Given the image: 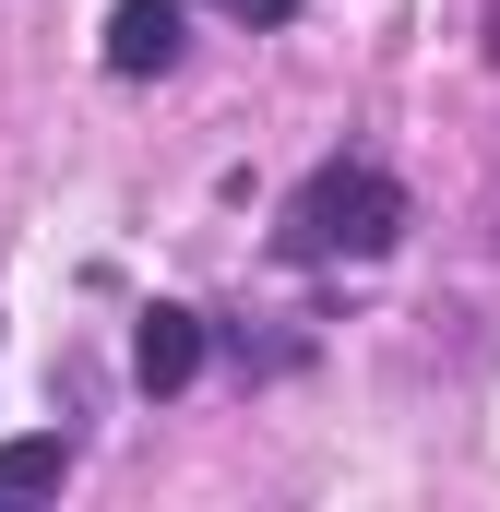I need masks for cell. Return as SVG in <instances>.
Segmentation results:
<instances>
[{
	"label": "cell",
	"mask_w": 500,
	"mask_h": 512,
	"mask_svg": "<svg viewBox=\"0 0 500 512\" xmlns=\"http://www.w3.org/2000/svg\"><path fill=\"white\" fill-rule=\"evenodd\" d=\"M405 239V179L381 167V155H322L286 203H274V251L298 262V274H322V262H381Z\"/></svg>",
	"instance_id": "6da1fadb"
},
{
	"label": "cell",
	"mask_w": 500,
	"mask_h": 512,
	"mask_svg": "<svg viewBox=\"0 0 500 512\" xmlns=\"http://www.w3.org/2000/svg\"><path fill=\"white\" fill-rule=\"evenodd\" d=\"M131 382L143 393H191L203 382V310H167V298H155V310L131 322Z\"/></svg>",
	"instance_id": "7a4b0ae2"
},
{
	"label": "cell",
	"mask_w": 500,
	"mask_h": 512,
	"mask_svg": "<svg viewBox=\"0 0 500 512\" xmlns=\"http://www.w3.org/2000/svg\"><path fill=\"white\" fill-rule=\"evenodd\" d=\"M179 60V0H120L108 12V72L143 84V72H167Z\"/></svg>",
	"instance_id": "3957f363"
},
{
	"label": "cell",
	"mask_w": 500,
	"mask_h": 512,
	"mask_svg": "<svg viewBox=\"0 0 500 512\" xmlns=\"http://www.w3.org/2000/svg\"><path fill=\"white\" fill-rule=\"evenodd\" d=\"M72 477V441L60 429H24V441H0V501H48Z\"/></svg>",
	"instance_id": "277c9868"
},
{
	"label": "cell",
	"mask_w": 500,
	"mask_h": 512,
	"mask_svg": "<svg viewBox=\"0 0 500 512\" xmlns=\"http://www.w3.org/2000/svg\"><path fill=\"white\" fill-rule=\"evenodd\" d=\"M227 12H239V24H286L298 0H227Z\"/></svg>",
	"instance_id": "5b68a950"
},
{
	"label": "cell",
	"mask_w": 500,
	"mask_h": 512,
	"mask_svg": "<svg viewBox=\"0 0 500 512\" xmlns=\"http://www.w3.org/2000/svg\"><path fill=\"white\" fill-rule=\"evenodd\" d=\"M489 48H500V12H489Z\"/></svg>",
	"instance_id": "8992f818"
}]
</instances>
